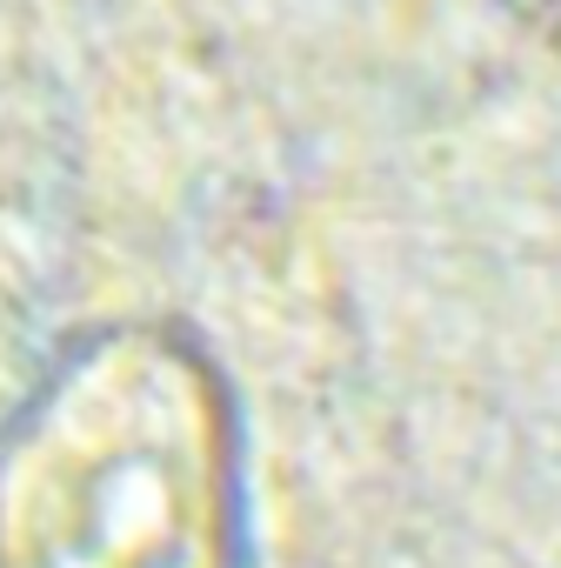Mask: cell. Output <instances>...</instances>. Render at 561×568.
I'll return each mask as SVG.
<instances>
[{
    "label": "cell",
    "mask_w": 561,
    "mask_h": 568,
    "mask_svg": "<svg viewBox=\"0 0 561 568\" xmlns=\"http://www.w3.org/2000/svg\"><path fill=\"white\" fill-rule=\"evenodd\" d=\"M227 548V428L161 342L94 355L0 462V568H221Z\"/></svg>",
    "instance_id": "obj_1"
}]
</instances>
